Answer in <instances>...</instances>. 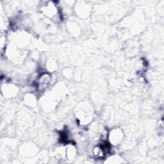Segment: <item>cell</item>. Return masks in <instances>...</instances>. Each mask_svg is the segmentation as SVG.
Returning a JSON list of instances; mask_svg holds the SVG:
<instances>
[{"instance_id":"1","label":"cell","mask_w":164,"mask_h":164,"mask_svg":"<svg viewBox=\"0 0 164 164\" xmlns=\"http://www.w3.org/2000/svg\"><path fill=\"white\" fill-rule=\"evenodd\" d=\"M49 80H50V78H49V76H48V74H45L42 76L40 78V79L39 82L40 89H41L43 88H46L49 83Z\"/></svg>"}]
</instances>
